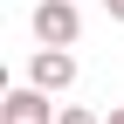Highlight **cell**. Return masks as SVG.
Listing matches in <instances>:
<instances>
[{"label":"cell","mask_w":124,"mask_h":124,"mask_svg":"<svg viewBox=\"0 0 124 124\" xmlns=\"http://www.w3.org/2000/svg\"><path fill=\"white\" fill-rule=\"evenodd\" d=\"M28 83L48 90V97L69 90V83H76V55H69V48H35V55H28Z\"/></svg>","instance_id":"3"},{"label":"cell","mask_w":124,"mask_h":124,"mask_svg":"<svg viewBox=\"0 0 124 124\" xmlns=\"http://www.w3.org/2000/svg\"><path fill=\"white\" fill-rule=\"evenodd\" d=\"M103 7H110V21H124V0H103Z\"/></svg>","instance_id":"5"},{"label":"cell","mask_w":124,"mask_h":124,"mask_svg":"<svg viewBox=\"0 0 124 124\" xmlns=\"http://www.w3.org/2000/svg\"><path fill=\"white\" fill-rule=\"evenodd\" d=\"M55 124H103V117H97V110H83V103H62V117H55Z\"/></svg>","instance_id":"4"},{"label":"cell","mask_w":124,"mask_h":124,"mask_svg":"<svg viewBox=\"0 0 124 124\" xmlns=\"http://www.w3.org/2000/svg\"><path fill=\"white\" fill-rule=\"evenodd\" d=\"M103 124H124V103H117V110H110V117H103Z\"/></svg>","instance_id":"6"},{"label":"cell","mask_w":124,"mask_h":124,"mask_svg":"<svg viewBox=\"0 0 124 124\" xmlns=\"http://www.w3.org/2000/svg\"><path fill=\"white\" fill-rule=\"evenodd\" d=\"M62 110L48 103V90H35V83H14L7 90V103H0V124H55Z\"/></svg>","instance_id":"2"},{"label":"cell","mask_w":124,"mask_h":124,"mask_svg":"<svg viewBox=\"0 0 124 124\" xmlns=\"http://www.w3.org/2000/svg\"><path fill=\"white\" fill-rule=\"evenodd\" d=\"M28 21H35V41H41V48H76V35H83L76 0H41Z\"/></svg>","instance_id":"1"}]
</instances>
